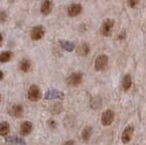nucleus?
Segmentation results:
<instances>
[{
	"label": "nucleus",
	"mask_w": 146,
	"mask_h": 145,
	"mask_svg": "<svg viewBox=\"0 0 146 145\" xmlns=\"http://www.w3.org/2000/svg\"><path fill=\"white\" fill-rule=\"evenodd\" d=\"M113 28H114V20L111 19H107L103 21V23L102 24V26H100V34L104 37H110L112 34L113 31Z\"/></svg>",
	"instance_id": "obj_1"
},
{
	"label": "nucleus",
	"mask_w": 146,
	"mask_h": 145,
	"mask_svg": "<svg viewBox=\"0 0 146 145\" xmlns=\"http://www.w3.org/2000/svg\"><path fill=\"white\" fill-rule=\"evenodd\" d=\"M42 97L40 89L36 85H32L27 90V99L32 102H36Z\"/></svg>",
	"instance_id": "obj_2"
},
{
	"label": "nucleus",
	"mask_w": 146,
	"mask_h": 145,
	"mask_svg": "<svg viewBox=\"0 0 146 145\" xmlns=\"http://www.w3.org/2000/svg\"><path fill=\"white\" fill-rule=\"evenodd\" d=\"M114 118H115V114H114V111L111 110H107L105 111L102 115V118H100V122H102V126H110L112 124V122L114 121Z\"/></svg>",
	"instance_id": "obj_3"
},
{
	"label": "nucleus",
	"mask_w": 146,
	"mask_h": 145,
	"mask_svg": "<svg viewBox=\"0 0 146 145\" xmlns=\"http://www.w3.org/2000/svg\"><path fill=\"white\" fill-rule=\"evenodd\" d=\"M133 133H134V127L132 125H128L126 128L123 130L121 133V142L123 144L129 143L132 139Z\"/></svg>",
	"instance_id": "obj_4"
},
{
	"label": "nucleus",
	"mask_w": 146,
	"mask_h": 145,
	"mask_svg": "<svg viewBox=\"0 0 146 145\" xmlns=\"http://www.w3.org/2000/svg\"><path fill=\"white\" fill-rule=\"evenodd\" d=\"M108 56L107 55H100L95 60V64H94V68L97 71H102L103 70L106 69V67L108 65Z\"/></svg>",
	"instance_id": "obj_5"
},
{
	"label": "nucleus",
	"mask_w": 146,
	"mask_h": 145,
	"mask_svg": "<svg viewBox=\"0 0 146 145\" xmlns=\"http://www.w3.org/2000/svg\"><path fill=\"white\" fill-rule=\"evenodd\" d=\"M82 82V74L80 72H74L67 79V83L70 87H78Z\"/></svg>",
	"instance_id": "obj_6"
},
{
	"label": "nucleus",
	"mask_w": 146,
	"mask_h": 145,
	"mask_svg": "<svg viewBox=\"0 0 146 145\" xmlns=\"http://www.w3.org/2000/svg\"><path fill=\"white\" fill-rule=\"evenodd\" d=\"M45 35V28L43 26H36L31 30V38L33 40H39L41 39Z\"/></svg>",
	"instance_id": "obj_7"
},
{
	"label": "nucleus",
	"mask_w": 146,
	"mask_h": 145,
	"mask_svg": "<svg viewBox=\"0 0 146 145\" xmlns=\"http://www.w3.org/2000/svg\"><path fill=\"white\" fill-rule=\"evenodd\" d=\"M82 11V7L80 4H72L68 8V15L70 17H78Z\"/></svg>",
	"instance_id": "obj_8"
},
{
	"label": "nucleus",
	"mask_w": 146,
	"mask_h": 145,
	"mask_svg": "<svg viewBox=\"0 0 146 145\" xmlns=\"http://www.w3.org/2000/svg\"><path fill=\"white\" fill-rule=\"evenodd\" d=\"M32 130H33V124L32 122L26 121L24 122H22V124L20 126V133L23 136H27L31 133Z\"/></svg>",
	"instance_id": "obj_9"
},
{
	"label": "nucleus",
	"mask_w": 146,
	"mask_h": 145,
	"mask_svg": "<svg viewBox=\"0 0 146 145\" xmlns=\"http://www.w3.org/2000/svg\"><path fill=\"white\" fill-rule=\"evenodd\" d=\"M24 113V109L19 104L13 105L10 109V115L14 118H21Z\"/></svg>",
	"instance_id": "obj_10"
},
{
	"label": "nucleus",
	"mask_w": 146,
	"mask_h": 145,
	"mask_svg": "<svg viewBox=\"0 0 146 145\" xmlns=\"http://www.w3.org/2000/svg\"><path fill=\"white\" fill-rule=\"evenodd\" d=\"M51 11H52V3L50 2L49 0H44L40 7L41 14L47 16V15H49Z\"/></svg>",
	"instance_id": "obj_11"
},
{
	"label": "nucleus",
	"mask_w": 146,
	"mask_h": 145,
	"mask_svg": "<svg viewBox=\"0 0 146 145\" xmlns=\"http://www.w3.org/2000/svg\"><path fill=\"white\" fill-rule=\"evenodd\" d=\"M90 53V46L87 43H82L77 48V54L79 56L85 57Z\"/></svg>",
	"instance_id": "obj_12"
},
{
	"label": "nucleus",
	"mask_w": 146,
	"mask_h": 145,
	"mask_svg": "<svg viewBox=\"0 0 146 145\" xmlns=\"http://www.w3.org/2000/svg\"><path fill=\"white\" fill-rule=\"evenodd\" d=\"M132 84V79H131V76L130 74H126L122 79V89L125 91H128Z\"/></svg>",
	"instance_id": "obj_13"
},
{
	"label": "nucleus",
	"mask_w": 146,
	"mask_h": 145,
	"mask_svg": "<svg viewBox=\"0 0 146 145\" xmlns=\"http://www.w3.org/2000/svg\"><path fill=\"white\" fill-rule=\"evenodd\" d=\"M63 93L61 91H58V90L53 89V90H48V91L46 93V99H62L63 98Z\"/></svg>",
	"instance_id": "obj_14"
},
{
	"label": "nucleus",
	"mask_w": 146,
	"mask_h": 145,
	"mask_svg": "<svg viewBox=\"0 0 146 145\" xmlns=\"http://www.w3.org/2000/svg\"><path fill=\"white\" fill-rule=\"evenodd\" d=\"M91 134H92V128L90 126H86L85 128L82 130V132H81V138L84 142H89L90 137H91Z\"/></svg>",
	"instance_id": "obj_15"
},
{
	"label": "nucleus",
	"mask_w": 146,
	"mask_h": 145,
	"mask_svg": "<svg viewBox=\"0 0 146 145\" xmlns=\"http://www.w3.org/2000/svg\"><path fill=\"white\" fill-rule=\"evenodd\" d=\"M9 131H10V126L7 121H2L0 122V136L6 137L8 135Z\"/></svg>",
	"instance_id": "obj_16"
},
{
	"label": "nucleus",
	"mask_w": 146,
	"mask_h": 145,
	"mask_svg": "<svg viewBox=\"0 0 146 145\" xmlns=\"http://www.w3.org/2000/svg\"><path fill=\"white\" fill-rule=\"evenodd\" d=\"M19 70L23 72H29L31 68V61L29 60L24 58L19 62Z\"/></svg>",
	"instance_id": "obj_17"
},
{
	"label": "nucleus",
	"mask_w": 146,
	"mask_h": 145,
	"mask_svg": "<svg viewBox=\"0 0 146 145\" xmlns=\"http://www.w3.org/2000/svg\"><path fill=\"white\" fill-rule=\"evenodd\" d=\"M59 43H60L61 48L63 49H65V50L68 51V52L73 51L75 48V44L70 42V41H68V40H60Z\"/></svg>",
	"instance_id": "obj_18"
},
{
	"label": "nucleus",
	"mask_w": 146,
	"mask_h": 145,
	"mask_svg": "<svg viewBox=\"0 0 146 145\" xmlns=\"http://www.w3.org/2000/svg\"><path fill=\"white\" fill-rule=\"evenodd\" d=\"M13 57V53L11 51H4L0 54V62L6 63L8 62Z\"/></svg>",
	"instance_id": "obj_19"
},
{
	"label": "nucleus",
	"mask_w": 146,
	"mask_h": 145,
	"mask_svg": "<svg viewBox=\"0 0 146 145\" xmlns=\"http://www.w3.org/2000/svg\"><path fill=\"white\" fill-rule=\"evenodd\" d=\"M7 142H10L15 145H26L25 140L23 139H20L18 137H9L7 138Z\"/></svg>",
	"instance_id": "obj_20"
},
{
	"label": "nucleus",
	"mask_w": 146,
	"mask_h": 145,
	"mask_svg": "<svg viewBox=\"0 0 146 145\" xmlns=\"http://www.w3.org/2000/svg\"><path fill=\"white\" fill-rule=\"evenodd\" d=\"M139 2H140V0H127L128 6L131 8H134L139 4Z\"/></svg>",
	"instance_id": "obj_21"
},
{
	"label": "nucleus",
	"mask_w": 146,
	"mask_h": 145,
	"mask_svg": "<svg viewBox=\"0 0 146 145\" xmlns=\"http://www.w3.org/2000/svg\"><path fill=\"white\" fill-rule=\"evenodd\" d=\"M7 20V14L5 11H0V23H4Z\"/></svg>",
	"instance_id": "obj_22"
},
{
	"label": "nucleus",
	"mask_w": 146,
	"mask_h": 145,
	"mask_svg": "<svg viewBox=\"0 0 146 145\" xmlns=\"http://www.w3.org/2000/svg\"><path fill=\"white\" fill-rule=\"evenodd\" d=\"M48 127L51 130H55V129L57 128V122L55 121L54 120H49L48 121Z\"/></svg>",
	"instance_id": "obj_23"
},
{
	"label": "nucleus",
	"mask_w": 146,
	"mask_h": 145,
	"mask_svg": "<svg viewBox=\"0 0 146 145\" xmlns=\"http://www.w3.org/2000/svg\"><path fill=\"white\" fill-rule=\"evenodd\" d=\"M125 38H126V32H125V30H123L121 32V34L118 36V39L119 40H123Z\"/></svg>",
	"instance_id": "obj_24"
},
{
	"label": "nucleus",
	"mask_w": 146,
	"mask_h": 145,
	"mask_svg": "<svg viewBox=\"0 0 146 145\" xmlns=\"http://www.w3.org/2000/svg\"><path fill=\"white\" fill-rule=\"evenodd\" d=\"M63 145H75V142L73 140H68L67 142H64Z\"/></svg>",
	"instance_id": "obj_25"
},
{
	"label": "nucleus",
	"mask_w": 146,
	"mask_h": 145,
	"mask_svg": "<svg viewBox=\"0 0 146 145\" xmlns=\"http://www.w3.org/2000/svg\"><path fill=\"white\" fill-rule=\"evenodd\" d=\"M2 44H3V36L1 33H0V47L2 46Z\"/></svg>",
	"instance_id": "obj_26"
},
{
	"label": "nucleus",
	"mask_w": 146,
	"mask_h": 145,
	"mask_svg": "<svg viewBox=\"0 0 146 145\" xmlns=\"http://www.w3.org/2000/svg\"><path fill=\"white\" fill-rule=\"evenodd\" d=\"M3 79H4V73H3V71L0 70V81H1Z\"/></svg>",
	"instance_id": "obj_27"
},
{
	"label": "nucleus",
	"mask_w": 146,
	"mask_h": 145,
	"mask_svg": "<svg viewBox=\"0 0 146 145\" xmlns=\"http://www.w3.org/2000/svg\"><path fill=\"white\" fill-rule=\"evenodd\" d=\"M0 102H1V94H0Z\"/></svg>",
	"instance_id": "obj_28"
}]
</instances>
